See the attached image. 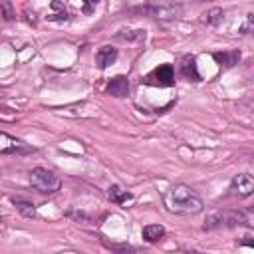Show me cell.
Masks as SVG:
<instances>
[{"mask_svg": "<svg viewBox=\"0 0 254 254\" xmlns=\"http://www.w3.org/2000/svg\"><path fill=\"white\" fill-rule=\"evenodd\" d=\"M79 4H81V12L83 14H91L97 8L99 0H79Z\"/></svg>", "mask_w": 254, "mask_h": 254, "instance_id": "obj_19", "label": "cell"}, {"mask_svg": "<svg viewBox=\"0 0 254 254\" xmlns=\"http://www.w3.org/2000/svg\"><path fill=\"white\" fill-rule=\"evenodd\" d=\"M12 204H14L16 210H18L22 216H26V218H36V216H38L36 206H34V202H30V200H24V198H12Z\"/></svg>", "mask_w": 254, "mask_h": 254, "instance_id": "obj_14", "label": "cell"}, {"mask_svg": "<svg viewBox=\"0 0 254 254\" xmlns=\"http://www.w3.org/2000/svg\"><path fill=\"white\" fill-rule=\"evenodd\" d=\"M252 192H254V179H252V175H248V173L234 175V179L230 181V187H228V194L238 196V198H246Z\"/></svg>", "mask_w": 254, "mask_h": 254, "instance_id": "obj_7", "label": "cell"}, {"mask_svg": "<svg viewBox=\"0 0 254 254\" xmlns=\"http://www.w3.org/2000/svg\"><path fill=\"white\" fill-rule=\"evenodd\" d=\"M212 58H214V62H216L220 67L228 69V67H234V65L240 62L242 54H240V50H224V52H214Z\"/></svg>", "mask_w": 254, "mask_h": 254, "instance_id": "obj_10", "label": "cell"}, {"mask_svg": "<svg viewBox=\"0 0 254 254\" xmlns=\"http://www.w3.org/2000/svg\"><path fill=\"white\" fill-rule=\"evenodd\" d=\"M202 16H204V18H202L204 24H208V26H218V24L222 22V18H224V10H222V8H210V10H206Z\"/></svg>", "mask_w": 254, "mask_h": 254, "instance_id": "obj_16", "label": "cell"}, {"mask_svg": "<svg viewBox=\"0 0 254 254\" xmlns=\"http://www.w3.org/2000/svg\"><path fill=\"white\" fill-rule=\"evenodd\" d=\"M16 18V10H14V4L10 0H0V20H6V22H12Z\"/></svg>", "mask_w": 254, "mask_h": 254, "instance_id": "obj_17", "label": "cell"}, {"mask_svg": "<svg viewBox=\"0 0 254 254\" xmlns=\"http://www.w3.org/2000/svg\"><path fill=\"white\" fill-rule=\"evenodd\" d=\"M129 12L139 14V16H151L157 20H177V18H181L183 8L175 2H161V4L135 6V8H129Z\"/></svg>", "mask_w": 254, "mask_h": 254, "instance_id": "obj_3", "label": "cell"}, {"mask_svg": "<svg viewBox=\"0 0 254 254\" xmlns=\"http://www.w3.org/2000/svg\"><path fill=\"white\" fill-rule=\"evenodd\" d=\"M141 236H143L145 242L155 244V242H159V240L165 236V226H163V224H145Z\"/></svg>", "mask_w": 254, "mask_h": 254, "instance_id": "obj_13", "label": "cell"}, {"mask_svg": "<svg viewBox=\"0 0 254 254\" xmlns=\"http://www.w3.org/2000/svg\"><path fill=\"white\" fill-rule=\"evenodd\" d=\"M67 216H71V218H73V220H77V222H79V220L89 222V216H85L83 212H67Z\"/></svg>", "mask_w": 254, "mask_h": 254, "instance_id": "obj_20", "label": "cell"}, {"mask_svg": "<svg viewBox=\"0 0 254 254\" xmlns=\"http://www.w3.org/2000/svg\"><path fill=\"white\" fill-rule=\"evenodd\" d=\"M30 185L38 192L52 194V192H58L62 189V179L54 171H50L46 167H34L30 171Z\"/></svg>", "mask_w": 254, "mask_h": 254, "instance_id": "obj_4", "label": "cell"}, {"mask_svg": "<svg viewBox=\"0 0 254 254\" xmlns=\"http://www.w3.org/2000/svg\"><path fill=\"white\" fill-rule=\"evenodd\" d=\"M117 38H119V40H125V42L145 40V30H119Z\"/></svg>", "mask_w": 254, "mask_h": 254, "instance_id": "obj_18", "label": "cell"}, {"mask_svg": "<svg viewBox=\"0 0 254 254\" xmlns=\"http://www.w3.org/2000/svg\"><path fill=\"white\" fill-rule=\"evenodd\" d=\"M163 200H165V206H167L171 212L183 214V216L198 214V212H202V208H204L202 198H200L189 185H183V183L173 185V187L165 192Z\"/></svg>", "mask_w": 254, "mask_h": 254, "instance_id": "obj_1", "label": "cell"}, {"mask_svg": "<svg viewBox=\"0 0 254 254\" xmlns=\"http://www.w3.org/2000/svg\"><path fill=\"white\" fill-rule=\"evenodd\" d=\"M107 194H109L111 202H115V204H119V206H127L129 202H133V194H131L129 190L121 189L119 185H111V187L107 189Z\"/></svg>", "mask_w": 254, "mask_h": 254, "instance_id": "obj_12", "label": "cell"}, {"mask_svg": "<svg viewBox=\"0 0 254 254\" xmlns=\"http://www.w3.org/2000/svg\"><path fill=\"white\" fill-rule=\"evenodd\" d=\"M147 85H159V87H171L175 85V67L171 64H161L143 79Z\"/></svg>", "mask_w": 254, "mask_h": 254, "instance_id": "obj_6", "label": "cell"}, {"mask_svg": "<svg viewBox=\"0 0 254 254\" xmlns=\"http://www.w3.org/2000/svg\"><path fill=\"white\" fill-rule=\"evenodd\" d=\"M254 216L248 208H234V210H216L206 216L202 230H216V228H234V226H252Z\"/></svg>", "mask_w": 254, "mask_h": 254, "instance_id": "obj_2", "label": "cell"}, {"mask_svg": "<svg viewBox=\"0 0 254 254\" xmlns=\"http://www.w3.org/2000/svg\"><path fill=\"white\" fill-rule=\"evenodd\" d=\"M50 10H54V12L48 14V20H54V22H64V20H67V10H65V6H64L62 2L52 0V2H50Z\"/></svg>", "mask_w": 254, "mask_h": 254, "instance_id": "obj_15", "label": "cell"}, {"mask_svg": "<svg viewBox=\"0 0 254 254\" xmlns=\"http://www.w3.org/2000/svg\"><path fill=\"white\" fill-rule=\"evenodd\" d=\"M117 56H119L117 48H113V46H101L95 52V65L99 69H107L109 65H113L117 62Z\"/></svg>", "mask_w": 254, "mask_h": 254, "instance_id": "obj_8", "label": "cell"}, {"mask_svg": "<svg viewBox=\"0 0 254 254\" xmlns=\"http://www.w3.org/2000/svg\"><path fill=\"white\" fill-rule=\"evenodd\" d=\"M36 149L32 145H28L24 139H18L14 135H8V133L0 131V155H16V157H22V155H30Z\"/></svg>", "mask_w": 254, "mask_h": 254, "instance_id": "obj_5", "label": "cell"}, {"mask_svg": "<svg viewBox=\"0 0 254 254\" xmlns=\"http://www.w3.org/2000/svg\"><path fill=\"white\" fill-rule=\"evenodd\" d=\"M181 75L189 81H200V73H198V67H196V58L194 56H185L181 60Z\"/></svg>", "mask_w": 254, "mask_h": 254, "instance_id": "obj_11", "label": "cell"}, {"mask_svg": "<svg viewBox=\"0 0 254 254\" xmlns=\"http://www.w3.org/2000/svg\"><path fill=\"white\" fill-rule=\"evenodd\" d=\"M107 93L113 97H127L129 95V77L127 75H115L107 83Z\"/></svg>", "mask_w": 254, "mask_h": 254, "instance_id": "obj_9", "label": "cell"}]
</instances>
